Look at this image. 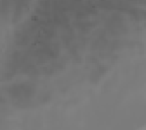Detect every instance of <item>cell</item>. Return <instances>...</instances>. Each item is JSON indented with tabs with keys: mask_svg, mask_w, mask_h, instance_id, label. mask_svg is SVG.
I'll return each mask as SVG.
<instances>
[{
	"mask_svg": "<svg viewBox=\"0 0 146 130\" xmlns=\"http://www.w3.org/2000/svg\"><path fill=\"white\" fill-rule=\"evenodd\" d=\"M107 68L104 66H99L97 69H95V70H93V76H91V80H94V81H96V80H99L101 77L103 76V74H104L105 72H106Z\"/></svg>",
	"mask_w": 146,
	"mask_h": 130,
	"instance_id": "obj_2",
	"label": "cell"
},
{
	"mask_svg": "<svg viewBox=\"0 0 146 130\" xmlns=\"http://www.w3.org/2000/svg\"><path fill=\"white\" fill-rule=\"evenodd\" d=\"M8 93L13 100L20 104H27L30 102L31 99L35 97L36 93V87L35 85L31 83H22V84L14 85L8 89Z\"/></svg>",
	"mask_w": 146,
	"mask_h": 130,
	"instance_id": "obj_1",
	"label": "cell"
}]
</instances>
